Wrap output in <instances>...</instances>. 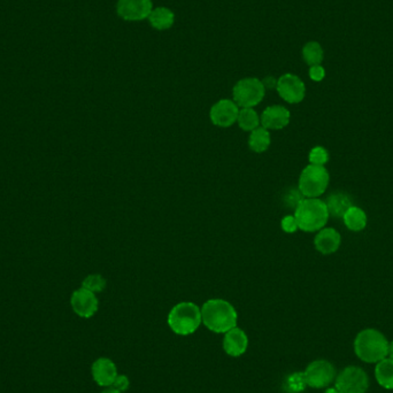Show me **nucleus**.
<instances>
[{
	"label": "nucleus",
	"instance_id": "obj_12",
	"mask_svg": "<svg viewBox=\"0 0 393 393\" xmlns=\"http://www.w3.org/2000/svg\"><path fill=\"white\" fill-rule=\"evenodd\" d=\"M71 305L74 312L78 316L83 318H90L97 313L98 302L97 297L91 291L81 288V289L76 290L75 292L73 293L72 298H71Z\"/></svg>",
	"mask_w": 393,
	"mask_h": 393
},
{
	"label": "nucleus",
	"instance_id": "obj_23",
	"mask_svg": "<svg viewBox=\"0 0 393 393\" xmlns=\"http://www.w3.org/2000/svg\"><path fill=\"white\" fill-rule=\"evenodd\" d=\"M238 124L245 131H253L260 124V117L253 108H243L238 114Z\"/></svg>",
	"mask_w": 393,
	"mask_h": 393
},
{
	"label": "nucleus",
	"instance_id": "obj_4",
	"mask_svg": "<svg viewBox=\"0 0 393 393\" xmlns=\"http://www.w3.org/2000/svg\"><path fill=\"white\" fill-rule=\"evenodd\" d=\"M202 322V309L193 302H179L169 312V328L179 336L191 335Z\"/></svg>",
	"mask_w": 393,
	"mask_h": 393
},
{
	"label": "nucleus",
	"instance_id": "obj_3",
	"mask_svg": "<svg viewBox=\"0 0 393 393\" xmlns=\"http://www.w3.org/2000/svg\"><path fill=\"white\" fill-rule=\"evenodd\" d=\"M328 207L318 198L302 199L295 209L298 228L305 232H316L325 227L329 220Z\"/></svg>",
	"mask_w": 393,
	"mask_h": 393
},
{
	"label": "nucleus",
	"instance_id": "obj_21",
	"mask_svg": "<svg viewBox=\"0 0 393 393\" xmlns=\"http://www.w3.org/2000/svg\"><path fill=\"white\" fill-rule=\"evenodd\" d=\"M249 147L254 152H266L270 147V133L263 127L254 129L249 138Z\"/></svg>",
	"mask_w": 393,
	"mask_h": 393
},
{
	"label": "nucleus",
	"instance_id": "obj_18",
	"mask_svg": "<svg viewBox=\"0 0 393 393\" xmlns=\"http://www.w3.org/2000/svg\"><path fill=\"white\" fill-rule=\"evenodd\" d=\"M149 21L154 29L163 31L172 28L175 22V14L172 10H169L168 7H156L151 12Z\"/></svg>",
	"mask_w": 393,
	"mask_h": 393
},
{
	"label": "nucleus",
	"instance_id": "obj_2",
	"mask_svg": "<svg viewBox=\"0 0 393 393\" xmlns=\"http://www.w3.org/2000/svg\"><path fill=\"white\" fill-rule=\"evenodd\" d=\"M389 344L384 334L376 329L361 330L355 339V353L366 364H377L389 355Z\"/></svg>",
	"mask_w": 393,
	"mask_h": 393
},
{
	"label": "nucleus",
	"instance_id": "obj_28",
	"mask_svg": "<svg viewBox=\"0 0 393 393\" xmlns=\"http://www.w3.org/2000/svg\"><path fill=\"white\" fill-rule=\"evenodd\" d=\"M129 385H131V380L126 375H117V380H114L111 387L120 392H124L129 389Z\"/></svg>",
	"mask_w": 393,
	"mask_h": 393
},
{
	"label": "nucleus",
	"instance_id": "obj_26",
	"mask_svg": "<svg viewBox=\"0 0 393 393\" xmlns=\"http://www.w3.org/2000/svg\"><path fill=\"white\" fill-rule=\"evenodd\" d=\"M309 163L311 165L316 166H325V163L329 161V153L325 150V147H313L309 156Z\"/></svg>",
	"mask_w": 393,
	"mask_h": 393
},
{
	"label": "nucleus",
	"instance_id": "obj_15",
	"mask_svg": "<svg viewBox=\"0 0 393 393\" xmlns=\"http://www.w3.org/2000/svg\"><path fill=\"white\" fill-rule=\"evenodd\" d=\"M341 244V234L334 228H323L314 238L316 250L325 255L336 253L339 250Z\"/></svg>",
	"mask_w": 393,
	"mask_h": 393
},
{
	"label": "nucleus",
	"instance_id": "obj_13",
	"mask_svg": "<svg viewBox=\"0 0 393 393\" xmlns=\"http://www.w3.org/2000/svg\"><path fill=\"white\" fill-rule=\"evenodd\" d=\"M92 378L94 382L103 387H111L114 380H117V364L108 357H99L94 361L91 367Z\"/></svg>",
	"mask_w": 393,
	"mask_h": 393
},
{
	"label": "nucleus",
	"instance_id": "obj_25",
	"mask_svg": "<svg viewBox=\"0 0 393 393\" xmlns=\"http://www.w3.org/2000/svg\"><path fill=\"white\" fill-rule=\"evenodd\" d=\"M82 288H84V289L94 293L101 292L106 288V280L98 274L89 275L88 277H85V280L82 283Z\"/></svg>",
	"mask_w": 393,
	"mask_h": 393
},
{
	"label": "nucleus",
	"instance_id": "obj_8",
	"mask_svg": "<svg viewBox=\"0 0 393 393\" xmlns=\"http://www.w3.org/2000/svg\"><path fill=\"white\" fill-rule=\"evenodd\" d=\"M307 387L325 389L336 380V368L328 360H316L306 367L304 371Z\"/></svg>",
	"mask_w": 393,
	"mask_h": 393
},
{
	"label": "nucleus",
	"instance_id": "obj_10",
	"mask_svg": "<svg viewBox=\"0 0 393 393\" xmlns=\"http://www.w3.org/2000/svg\"><path fill=\"white\" fill-rule=\"evenodd\" d=\"M153 10L152 0H119L117 12L126 21H142L149 19Z\"/></svg>",
	"mask_w": 393,
	"mask_h": 393
},
{
	"label": "nucleus",
	"instance_id": "obj_1",
	"mask_svg": "<svg viewBox=\"0 0 393 393\" xmlns=\"http://www.w3.org/2000/svg\"><path fill=\"white\" fill-rule=\"evenodd\" d=\"M237 312L230 302L211 299L202 307V323L215 334H225L237 325Z\"/></svg>",
	"mask_w": 393,
	"mask_h": 393
},
{
	"label": "nucleus",
	"instance_id": "obj_14",
	"mask_svg": "<svg viewBox=\"0 0 393 393\" xmlns=\"http://www.w3.org/2000/svg\"><path fill=\"white\" fill-rule=\"evenodd\" d=\"M290 117H291V114L288 108L280 106V105H275V106L267 107L263 111L262 115H261V124L267 131L268 129L280 131L290 124Z\"/></svg>",
	"mask_w": 393,
	"mask_h": 393
},
{
	"label": "nucleus",
	"instance_id": "obj_32",
	"mask_svg": "<svg viewBox=\"0 0 393 393\" xmlns=\"http://www.w3.org/2000/svg\"><path fill=\"white\" fill-rule=\"evenodd\" d=\"M101 393H121L120 391L115 390L113 387H107L106 390L103 391Z\"/></svg>",
	"mask_w": 393,
	"mask_h": 393
},
{
	"label": "nucleus",
	"instance_id": "obj_33",
	"mask_svg": "<svg viewBox=\"0 0 393 393\" xmlns=\"http://www.w3.org/2000/svg\"><path fill=\"white\" fill-rule=\"evenodd\" d=\"M325 393H339L336 387H328Z\"/></svg>",
	"mask_w": 393,
	"mask_h": 393
},
{
	"label": "nucleus",
	"instance_id": "obj_6",
	"mask_svg": "<svg viewBox=\"0 0 393 393\" xmlns=\"http://www.w3.org/2000/svg\"><path fill=\"white\" fill-rule=\"evenodd\" d=\"M265 94L266 89L257 77L243 78L232 89L234 101L242 108H253L260 104Z\"/></svg>",
	"mask_w": 393,
	"mask_h": 393
},
{
	"label": "nucleus",
	"instance_id": "obj_22",
	"mask_svg": "<svg viewBox=\"0 0 393 393\" xmlns=\"http://www.w3.org/2000/svg\"><path fill=\"white\" fill-rule=\"evenodd\" d=\"M323 58H325V52L320 43L313 40L306 43L305 46L302 47V59L309 67L321 65Z\"/></svg>",
	"mask_w": 393,
	"mask_h": 393
},
{
	"label": "nucleus",
	"instance_id": "obj_9",
	"mask_svg": "<svg viewBox=\"0 0 393 393\" xmlns=\"http://www.w3.org/2000/svg\"><path fill=\"white\" fill-rule=\"evenodd\" d=\"M276 90L283 101L289 104H299L305 98V83L302 78L290 73L277 80Z\"/></svg>",
	"mask_w": 393,
	"mask_h": 393
},
{
	"label": "nucleus",
	"instance_id": "obj_24",
	"mask_svg": "<svg viewBox=\"0 0 393 393\" xmlns=\"http://www.w3.org/2000/svg\"><path fill=\"white\" fill-rule=\"evenodd\" d=\"M282 387L283 390L286 391V393L302 392L307 387L305 376H304V371L288 375L284 382H283Z\"/></svg>",
	"mask_w": 393,
	"mask_h": 393
},
{
	"label": "nucleus",
	"instance_id": "obj_29",
	"mask_svg": "<svg viewBox=\"0 0 393 393\" xmlns=\"http://www.w3.org/2000/svg\"><path fill=\"white\" fill-rule=\"evenodd\" d=\"M309 77L314 82L323 81L325 77V69L321 65L312 66L309 68Z\"/></svg>",
	"mask_w": 393,
	"mask_h": 393
},
{
	"label": "nucleus",
	"instance_id": "obj_27",
	"mask_svg": "<svg viewBox=\"0 0 393 393\" xmlns=\"http://www.w3.org/2000/svg\"><path fill=\"white\" fill-rule=\"evenodd\" d=\"M281 225H282L283 230L288 232V234H293V232H296L299 229L296 218L292 216V215H286V218H283L282 221H281Z\"/></svg>",
	"mask_w": 393,
	"mask_h": 393
},
{
	"label": "nucleus",
	"instance_id": "obj_19",
	"mask_svg": "<svg viewBox=\"0 0 393 393\" xmlns=\"http://www.w3.org/2000/svg\"><path fill=\"white\" fill-rule=\"evenodd\" d=\"M375 377L380 387L387 390H393V360L385 357L377 362L375 367Z\"/></svg>",
	"mask_w": 393,
	"mask_h": 393
},
{
	"label": "nucleus",
	"instance_id": "obj_7",
	"mask_svg": "<svg viewBox=\"0 0 393 393\" xmlns=\"http://www.w3.org/2000/svg\"><path fill=\"white\" fill-rule=\"evenodd\" d=\"M335 387L339 393H366L369 377L362 368L348 366L336 376Z\"/></svg>",
	"mask_w": 393,
	"mask_h": 393
},
{
	"label": "nucleus",
	"instance_id": "obj_5",
	"mask_svg": "<svg viewBox=\"0 0 393 393\" xmlns=\"http://www.w3.org/2000/svg\"><path fill=\"white\" fill-rule=\"evenodd\" d=\"M330 175L325 166L309 165L299 177V191L307 198H318L328 188Z\"/></svg>",
	"mask_w": 393,
	"mask_h": 393
},
{
	"label": "nucleus",
	"instance_id": "obj_11",
	"mask_svg": "<svg viewBox=\"0 0 393 393\" xmlns=\"http://www.w3.org/2000/svg\"><path fill=\"white\" fill-rule=\"evenodd\" d=\"M239 110L234 101L222 99L211 108V120L215 126L221 128L231 127L237 121Z\"/></svg>",
	"mask_w": 393,
	"mask_h": 393
},
{
	"label": "nucleus",
	"instance_id": "obj_16",
	"mask_svg": "<svg viewBox=\"0 0 393 393\" xmlns=\"http://www.w3.org/2000/svg\"><path fill=\"white\" fill-rule=\"evenodd\" d=\"M249 346V338L242 329L235 327L225 332L223 339V350L230 357H237L246 352Z\"/></svg>",
	"mask_w": 393,
	"mask_h": 393
},
{
	"label": "nucleus",
	"instance_id": "obj_31",
	"mask_svg": "<svg viewBox=\"0 0 393 393\" xmlns=\"http://www.w3.org/2000/svg\"><path fill=\"white\" fill-rule=\"evenodd\" d=\"M387 357L393 360V341L389 344V355Z\"/></svg>",
	"mask_w": 393,
	"mask_h": 393
},
{
	"label": "nucleus",
	"instance_id": "obj_17",
	"mask_svg": "<svg viewBox=\"0 0 393 393\" xmlns=\"http://www.w3.org/2000/svg\"><path fill=\"white\" fill-rule=\"evenodd\" d=\"M325 205L328 207L329 215L336 218H343L345 213L353 206L350 195L344 192H335L327 198Z\"/></svg>",
	"mask_w": 393,
	"mask_h": 393
},
{
	"label": "nucleus",
	"instance_id": "obj_20",
	"mask_svg": "<svg viewBox=\"0 0 393 393\" xmlns=\"http://www.w3.org/2000/svg\"><path fill=\"white\" fill-rule=\"evenodd\" d=\"M343 220L348 230L355 231V232L362 231L364 228L367 227V214L362 208L357 207V206H352L345 213Z\"/></svg>",
	"mask_w": 393,
	"mask_h": 393
},
{
	"label": "nucleus",
	"instance_id": "obj_30",
	"mask_svg": "<svg viewBox=\"0 0 393 393\" xmlns=\"http://www.w3.org/2000/svg\"><path fill=\"white\" fill-rule=\"evenodd\" d=\"M263 87L265 89H276L277 87V80L273 76H267L266 78H263L262 81Z\"/></svg>",
	"mask_w": 393,
	"mask_h": 393
}]
</instances>
